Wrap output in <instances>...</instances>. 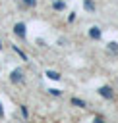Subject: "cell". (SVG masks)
<instances>
[{
	"label": "cell",
	"instance_id": "7a4b0ae2",
	"mask_svg": "<svg viewBox=\"0 0 118 123\" xmlns=\"http://www.w3.org/2000/svg\"><path fill=\"white\" fill-rule=\"evenodd\" d=\"M99 94H101V96H104V98H108V100H112V98H114V92H112V88H110V86H101V88H99Z\"/></svg>",
	"mask_w": 118,
	"mask_h": 123
},
{
	"label": "cell",
	"instance_id": "8992f818",
	"mask_svg": "<svg viewBox=\"0 0 118 123\" xmlns=\"http://www.w3.org/2000/svg\"><path fill=\"white\" fill-rule=\"evenodd\" d=\"M83 8L87 12H95V2L93 0H83Z\"/></svg>",
	"mask_w": 118,
	"mask_h": 123
},
{
	"label": "cell",
	"instance_id": "6da1fadb",
	"mask_svg": "<svg viewBox=\"0 0 118 123\" xmlns=\"http://www.w3.org/2000/svg\"><path fill=\"white\" fill-rule=\"evenodd\" d=\"M10 81L12 83H15V85H19V83H23V69H14L12 73H10Z\"/></svg>",
	"mask_w": 118,
	"mask_h": 123
},
{
	"label": "cell",
	"instance_id": "8fae6325",
	"mask_svg": "<svg viewBox=\"0 0 118 123\" xmlns=\"http://www.w3.org/2000/svg\"><path fill=\"white\" fill-rule=\"evenodd\" d=\"M21 115H23V117H27V115H29V113H27V108H25V106H21Z\"/></svg>",
	"mask_w": 118,
	"mask_h": 123
},
{
	"label": "cell",
	"instance_id": "9c48e42d",
	"mask_svg": "<svg viewBox=\"0 0 118 123\" xmlns=\"http://www.w3.org/2000/svg\"><path fill=\"white\" fill-rule=\"evenodd\" d=\"M108 50L114 52V54H118V44L116 42H108Z\"/></svg>",
	"mask_w": 118,
	"mask_h": 123
},
{
	"label": "cell",
	"instance_id": "5b68a950",
	"mask_svg": "<svg viewBox=\"0 0 118 123\" xmlns=\"http://www.w3.org/2000/svg\"><path fill=\"white\" fill-rule=\"evenodd\" d=\"M44 75H46L48 79H52V81H60V73H58V71H50V69H48Z\"/></svg>",
	"mask_w": 118,
	"mask_h": 123
},
{
	"label": "cell",
	"instance_id": "ba28073f",
	"mask_svg": "<svg viewBox=\"0 0 118 123\" xmlns=\"http://www.w3.org/2000/svg\"><path fill=\"white\" fill-rule=\"evenodd\" d=\"M72 104L77 106V108H85V102H83L81 98H72Z\"/></svg>",
	"mask_w": 118,
	"mask_h": 123
},
{
	"label": "cell",
	"instance_id": "5bb4252c",
	"mask_svg": "<svg viewBox=\"0 0 118 123\" xmlns=\"http://www.w3.org/2000/svg\"><path fill=\"white\" fill-rule=\"evenodd\" d=\"M0 48H2V42H0Z\"/></svg>",
	"mask_w": 118,
	"mask_h": 123
},
{
	"label": "cell",
	"instance_id": "3957f363",
	"mask_svg": "<svg viewBox=\"0 0 118 123\" xmlns=\"http://www.w3.org/2000/svg\"><path fill=\"white\" fill-rule=\"evenodd\" d=\"M14 33H15L19 38H25V25H23V23H15V25H14Z\"/></svg>",
	"mask_w": 118,
	"mask_h": 123
},
{
	"label": "cell",
	"instance_id": "52a82bcc",
	"mask_svg": "<svg viewBox=\"0 0 118 123\" xmlns=\"http://www.w3.org/2000/svg\"><path fill=\"white\" fill-rule=\"evenodd\" d=\"M52 8H54V10H64L66 4H64L62 0H54V2H52Z\"/></svg>",
	"mask_w": 118,
	"mask_h": 123
},
{
	"label": "cell",
	"instance_id": "277c9868",
	"mask_svg": "<svg viewBox=\"0 0 118 123\" xmlns=\"http://www.w3.org/2000/svg\"><path fill=\"white\" fill-rule=\"evenodd\" d=\"M89 37L95 38V40H99V38H101V31H99V27H91V29H89Z\"/></svg>",
	"mask_w": 118,
	"mask_h": 123
},
{
	"label": "cell",
	"instance_id": "7c38bea8",
	"mask_svg": "<svg viewBox=\"0 0 118 123\" xmlns=\"http://www.w3.org/2000/svg\"><path fill=\"white\" fill-rule=\"evenodd\" d=\"M25 4H27V6H35V4H37V0H25Z\"/></svg>",
	"mask_w": 118,
	"mask_h": 123
},
{
	"label": "cell",
	"instance_id": "30bf717a",
	"mask_svg": "<svg viewBox=\"0 0 118 123\" xmlns=\"http://www.w3.org/2000/svg\"><path fill=\"white\" fill-rule=\"evenodd\" d=\"M48 92H50L52 96H60V94H62V90H58V88H48Z\"/></svg>",
	"mask_w": 118,
	"mask_h": 123
},
{
	"label": "cell",
	"instance_id": "4fadbf2b",
	"mask_svg": "<svg viewBox=\"0 0 118 123\" xmlns=\"http://www.w3.org/2000/svg\"><path fill=\"white\" fill-rule=\"evenodd\" d=\"M4 115V108H2V104H0V117Z\"/></svg>",
	"mask_w": 118,
	"mask_h": 123
}]
</instances>
